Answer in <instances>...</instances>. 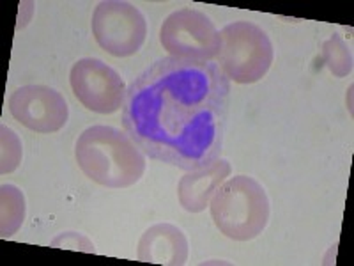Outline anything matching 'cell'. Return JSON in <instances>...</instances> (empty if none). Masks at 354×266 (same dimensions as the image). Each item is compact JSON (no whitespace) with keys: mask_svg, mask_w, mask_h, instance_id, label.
Returning <instances> with one entry per match:
<instances>
[{"mask_svg":"<svg viewBox=\"0 0 354 266\" xmlns=\"http://www.w3.org/2000/svg\"><path fill=\"white\" fill-rule=\"evenodd\" d=\"M216 64L229 82L255 84L266 77L274 59L273 43L262 27L252 21H234L220 30Z\"/></svg>","mask_w":354,"mask_h":266,"instance_id":"4","label":"cell"},{"mask_svg":"<svg viewBox=\"0 0 354 266\" xmlns=\"http://www.w3.org/2000/svg\"><path fill=\"white\" fill-rule=\"evenodd\" d=\"M9 112L25 128L36 133H55L69 119L68 101L48 85H21L9 98Z\"/></svg>","mask_w":354,"mask_h":266,"instance_id":"8","label":"cell"},{"mask_svg":"<svg viewBox=\"0 0 354 266\" xmlns=\"http://www.w3.org/2000/svg\"><path fill=\"white\" fill-rule=\"evenodd\" d=\"M27 204L25 195L15 185L0 186V236L11 238L17 234L25 220Z\"/></svg>","mask_w":354,"mask_h":266,"instance_id":"11","label":"cell"},{"mask_svg":"<svg viewBox=\"0 0 354 266\" xmlns=\"http://www.w3.org/2000/svg\"><path fill=\"white\" fill-rule=\"evenodd\" d=\"M161 46L170 57L185 61L209 62L220 52V33L213 20L197 9H179L163 20L160 28Z\"/></svg>","mask_w":354,"mask_h":266,"instance_id":"6","label":"cell"},{"mask_svg":"<svg viewBox=\"0 0 354 266\" xmlns=\"http://www.w3.org/2000/svg\"><path fill=\"white\" fill-rule=\"evenodd\" d=\"M0 132H2V158H0L2 167H0V170H2V174H9L20 166L24 150H21V141L11 128L2 126Z\"/></svg>","mask_w":354,"mask_h":266,"instance_id":"13","label":"cell"},{"mask_svg":"<svg viewBox=\"0 0 354 266\" xmlns=\"http://www.w3.org/2000/svg\"><path fill=\"white\" fill-rule=\"evenodd\" d=\"M322 61L326 68L333 73L335 77L344 78L353 73V52L347 46L346 41L340 34H331L324 43H322Z\"/></svg>","mask_w":354,"mask_h":266,"instance_id":"12","label":"cell"},{"mask_svg":"<svg viewBox=\"0 0 354 266\" xmlns=\"http://www.w3.org/2000/svg\"><path fill=\"white\" fill-rule=\"evenodd\" d=\"M52 247H61V249H73V250H84V252H94V245L88 242L85 236L78 233H62L59 234L52 242Z\"/></svg>","mask_w":354,"mask_h":266,"instance_id":"14","label":"cell"},{"mask_svg":"<svg viewBox=\"0 0 354 266\" xmlns=\"http://www.w3.org/2000/svg\"><path fill=\"white\" fill-rule=\"evenodd\" d=\"M73 94L91 112L113 114L124 105L126 87L119 73L100 59H78L69 71Z\"/></svg>","mask_w":354,"mask_h":266,"instance_id":"7","label":"cell"},{"mask_svg":"<svg viewBox=\"0 0 354 266\" xmlns=\"http://www.w3.org/2000/svg\"><path fill=\"white\" fill-rule=\"evenodd\" d=\"M232 172V167L227 160L218 158L202 169L186 170L177 185V199L183 210L188 213H201L209 206L214 192Z\"/></svg>","mask_w":354,"mask_h":266,"instance_id":"9","label":"cell"},{"mask_svg":"<svg viewBox=\"0 0 354 266\" xmlns=\"http://www.w3.org/2000/svg\"><path fill=\"white\" fill-rule=\"evenodd\" d=\"M230 82L216 62L163 57L129 84L122 125L153 160L195 170L220 158Z\"/></svg>","mask_w":354,"mask_h":266,"instance_id":"1","label":"cell"},{"mask_svg":"<svg viewBox=\"0 0 354 266\" xmlns=\"http://www.w3.org/2000/svg\"><path fill=\"white\" fill-rule=\"evenodd\" d=\"M75 158L82 172L106 188H128L145 172V157L128 133L113 126H88L78 137Z\"/></svg>","mask_w":354,"mask_h":266,"instance_id":"2","label":"cell"},{"mask_svg":"<svg viewBox=\"0 0 354 266\" xmlns=\"http://www.w3.org/2000/svg\"><path fill=\"white\" fill-rule=\"evenodd\" d=\"M100 48L113 57H131L144 46L147 21L140 9L126 0H101L91 20Z\"/></svg>","mask_w":354,"mask_h":266,"instance_id":"5","label":"cell"},{"mask_svg":"<svg viewBox=\"0 0 354 266\" xmlns=\"http://www.w3.org/2000/svg\"><path fill=\"white\" fill-rule=\"evenodd\" d=\"M211 218L223 236L234 242L257 238L270 222V199L264 186L250 176H234L221 183L209 202Z\"/></svg>","mask_w":354,"mask_h":266,"instance_id":"3","label":"cell"},{"mask_svg":"<svg viewBox=\"0 0 354 266\" xmlns=\"http://www.w3.org/2000/svg\"><path fill=\"white\" fill-rule=\"evenodd\" d=\"M188 240L185 233L172 224H156L142 234L137 258L142 263L183 266L188 261Z\"/></svg>","mask_w":354,"mask_h":266,"instance_id":"10","label":"cell"}]
</instances>
